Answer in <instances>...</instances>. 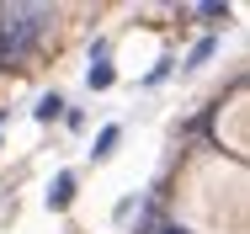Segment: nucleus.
I'll list each match as a JSON object with an SVG mask.
<instances>
[{
  "label": "nucleus",
  "instance_id": "obj_1",
  "mask_svg": "<svg viewBox=\"0 0 250 234\" xmlns=\"http://www.w3.org/2000/svg\"><path fill=\"white\" fill-rule=\"evenodd\" d=\"M48 16H53V5H38V0H27V5H0V59H21L27 48L43 38Z\"/></svg>",
  "mask_w": 250,
  "mask_h": 234
},
{
  "label": "nucleus",
  "instance_id": "obj_2",
  "mask_svg": "<svg viewBox=\"0 0 250 234\" xmlns=\"http://www.w3.org/2000/svg\"><path fill=\"white\" fill-rule=\"evenodd\" d=\"M96 59H91V91H101V85H112V64H106V43L91 48Z\"/></svg>",
  "mask_w": 250,
  "mask_h": 234
},
{
  "label": "nucleus",
  "instance_id": "obj_3",
  "mask_svg": "<svg viewBox=\"0 0 250 234\" xmlns=\"http://www.w3.org/2000/svg\"><path fill=\"white\" fill-rule=\"evenodd\" d=\"M69 202H75V176L64 170V176L48 187V208H69Z\"/></svg>",
  "mask_w": 250,
  "mask_h": 234
},
{
  "label": "nucleus",
  "instance_id": "obj_4",
  "mask_svg": "<svg viewBox=\"0 0 250 234\" xmlns=\"http://www.w3.org/2000/svg\"><path fill=\"white\" fill-rule=\"evenodd\" d=\"M117 139H123L117 128H101V133H96V144H91V154H96V160H106V154L117 149Z\"/></svg>",
  "mask_w": 250,
  "mask_h": 234
},
{
  "label": "nucleus",
  "instance_id": "obj_5",
  "mask_svg": "<svg viewBox=\"0 0 250 234\" xmlns=\"http://www.w3.org/2000/svg\"><path fill=\"white\" fill-rule=\"evenodd\" d=\"M59 112H64V101H59V96H48V101H38V117H43V123H48V117H59Z\"/></svg>",
  "mask_w": 250,
  "mask_h": 234
},
{
  "label": "nucleus",
  "instance_id": "obj_6",
  "mask_svg": "<svg viewBox=\"0 0 250 234\" xmlns=\"http://www.w3.org/2000/svg\"><path fill=\"white\" fill-rule=\"evenodd\" d=\"M160 234H187V229H176V224H165V229H160Z\"/></svg>",
  "mask_w": 250,
  "mask_h": 234
}]
</instances>
